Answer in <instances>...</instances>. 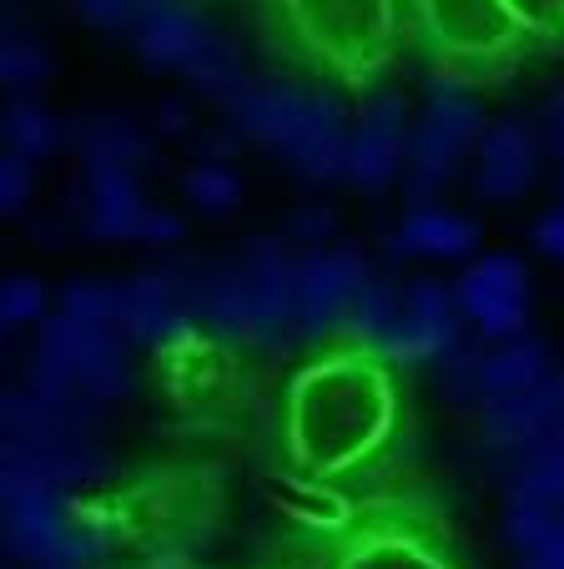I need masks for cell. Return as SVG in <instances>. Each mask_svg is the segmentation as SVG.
<instances>
[{
  "mask_svg": "<svg viewBox=\"0 0 564 569\" xmlns=\"http://www.w3.org/2000/svg\"><path fill=\"white\" fill-rule=\"evenodd\" d=\"M363 278H368V262H363L358 248H333L303 258V338L308 343L338 338Z\"/></svg>",
  "mask_w": 564,
  "mask_h": 569,
  "instance_id": "8fae6325",
  "label": "cell"
},
{
  "mask_svg": "<svg viewBox=\"0 0 564 569\" xmlns=\"http://www.w3.org/2000/svg\"><path fill=\"white\" fill-rule=\"evenodd\" d=\"M46 76H51V56H46L41 46H36L31 36H26L21 26L11 21V31H6V46H0V81H6L11 91H21V97H31Z\"/></svg>",
  "mask_w": 564,
  "mask_h": 569,
  "instance_id": "484cf974",
  "label": "cell"
},
{
  "mask_svg": "<svg viewBox=\"0 0 564 569\" xmlns=\"http://www.w3.org/2000/svg\"><path fill=\"white\" fill-rule=\"evenodd\" d=\"M6 469L46 479L56 489L66 483H91L107 473V453H101L97 433H6Z\"/></svg>",
  "mask_w": 564,
  "mask_h": 569,
  "instance_id": "7c38bea8",
  "label": "cell"
},
{
  "mask_svg": "<svg viewBox=\"0 0 564 569\" xmlns=\"http://www.w3.org/2000/svg\"><path fill=\"white\" fill-rule=\"evenodd\" d=\"M157 117H161V131H171V137H181V131H187V111H181L177 101H167Z\"/></svg>",
  "mask_w": 564,
  "mask_h": 569,
  "instance_id": "d590c367",
  "label": "cell"
},
{
  "mask_svg": "<svg viewBox=\"0 0 564 569\" xmlns=\"http://www.w3.org/2000/svg\"><path fill=\"white\" fill-rule=\"evenodd\" d=\"M348 131L353 121L343 117V101L328 87H308L303 111L293 121L288 141L277 147V157L288 161L303 182H338L348 167Z\"/></svg>",
  "mask_w": 564,
  "mask_h": 569,
  "instance_id": "30bf717a",
  "label": "cell"
},
{
  "mask_svg": "<svg viewBox=\"0 0 564 569\" xmlns=\"http://www.w3.org/2000/svg\"><path fill=\"white\" fill-rule=\"evenodd\" d=\"M514 11L534 31V41H564V0H514Z\"/></svg>",
  "mask_w": 564,
  "mask_h": 569,
  "instance_id": "f546056e",
  "label": "cell"
},
{
  "mask_svg": "<svg viewBox=\"0 0 564 569\" xmlns=\"http://www.w3.org/2000/svg\"><path fill=\"white\" fill-rule=\"evenodd\" d=\"M484 131L489 127H484L479 101L468 97L464 87H444V81H434V91H428L414 131H408L404 177H408L414 202H428L438 187L454 182L458 167L468 161V151H479Z\"/></svg>",
  "mask_w": 564,
  "mask_h": 569,
  "instance_id": "5b68a950",
  "label": "cell"
},
{
  "mask_svg": "<svg viewBox=\"0 0 564 569\" xmlns=\"http://www.w3.org/2000/svg\"><path fill=\"white\" fill-rule=\"evenodd\" d=\"M177 237H181V222H177V217H171V212H157V207H147L137 242H177Z\"/></svg>",
  "mask_w": 564,
  "mask_h": 569,
  "instance_id": "836d02e7",
  "label": "cell"
},
{
  "mask_svg": "<svg viewBox=\"0 0 564 569\" xmlns=\"http://www.w3.org/2000/svg\"><path fill=\"white\" fill-rule=\"evenodd\" d=\"M534 248L550 262H564V207H554V212H544L534 222Z\"/></svg>",
  "mask_w": 564,
  "mask_h": 569,
  "instance_id": "1f68e13d",
  "label": "cell"
},
{
  "mask_svg": "<svg viewBox=\"0 0 564 569\" xmlns=\"http://www.w3.org/2000/svg\"><path fill=\"white\" fill-rule=\"evenodd\" d=\"M540 157L544 147L530 121H499L474 151V192L489 202H514L540 182Z\"/></svg>",
  "mask_w": 564,
  "mask_h": 569,
  "instance_id": "4fadbf2b",
  "label": "cell"
},
{
  "mask_svg": "<svg viewBox=\"0 0 564 569\" xmlns=\"http://www.w3.org/2000/svg\"><path fill=\"white\" fill-rule=\"evenodd\" d=\"M544 131H550V147H554V157H560V187H564V101H554L550 107Z\"/></svg>",
  "mask_w": 564,
  "mask_h": 569,
  "instance_id": "e575fe53",
  "label": "cell"
},
{
  "mask_svg": "<svg viewBox=\"0 0 564 569\" xmlns=\"http://www.w3.org/2000/svg\"><path fill=\"white\" fill-rule=\"evenodd\" d=\"M0 318H6V328H26V322H41L46 318V288L36 278H6V288H0Z\"/></svg>",
  "mask_w": 564,
  "mask_h": 569,
  "instance_id": "83f0119b",
  "label": "cell"
},
{
  "mask_svg": "<svg viewBox=\"0 0 564 569\" xmlns=\"http://www.w3.org/2000/svg\"><path fill=\"white\" fill-rule=\"evenodd\" d=\"M408 107L398 91H378L368 107L358 111L348 131V167L343 182H353L358 192H384L408 161Z\"/></svg>",
  "mask_w": 564,
  "mask_h": 569,
  "instance_id": "9c48e42d",
  "label": "cell"
},
{
  "mask_svg": "<svg viewBox=\"0 0 564 569\" xmlns=\"http://www.w3.org/2000/svg\"><path fill=\"white\" fill-rule=\"evenodd\" d=\"M26 197H31V157L6 151V161H0V207H6V212H21Z\"/></svg>",
  "mask_w": 564,
  "mask_h": 569,
  "instance_id": "4dcf8cb0",
  "label": "cell"
},
{
  "mask_svg": "<svg viewBox=\"0 0 564 569\" xmlns=\"http://www.w3.org/2000/svg\"><path fill=\"white\" fill-rule=\"evenodd\" d=\"M117 308H121V282H97V278H76L61 292V312L81 322H107L117 328Z\"/></svg>",
  "mask_w": 564,
  "mask_h": 569,
  "instance_id": "4316f807",
  "label": "cell"
},
{
  "mask_svg": "<svg viewBox=\"0 0 564 569\" xmlns=\"http://www.w3.org/2000/svg\"><path fill=\"white\" fill-rule=\"evenodd\" d=\"M479 419L494 449H504L514 463H524L530 453L564 439V373H550L530 388H514V393L484 398Z\"/></svg>",
  "mask_w": 564,
  "mask_h": 569,
  "instance_id": "52a82bcc",
  "label": "cell"
},
{
  "mask_svg": "<svg viewBox=\"0 0 564 569\" xmlns=\"http://www.w3.org/2000/svg\"><path fill=\"white\" fill-rule=\"evenodd\" d=\"M328 232H333V212H328V207H313V212L293 217V237H298V242H328Z\"/></svg>",
  "mask_w": 564,
  "mask_h": 569,
  "instance_id": "d6a6232c",
  "label": "cell"
},
{
  "mask_svg": "<svg viewBox=\"0 0 564 569\" xmlns=\"http://www.w3.org/2000/svg\"><path fill=\"white\" fill-rule=\"evenodd\" d=\"M31 388L51 398L86 393L97 403H111L131 388L127 338L107 322H81L71 312L46 318L31 353Z\"/></svg>",
  "mask_w": 564,
  "mask_h": 569,
  "instance_id": "277c9868",
  "label": "cell"
},
{
  "mask_svg": "<svg viewBox=\"0 0 564 569\" xmlns=\"http://www.w3.org/2000/svg\"><path fill=\"white\" fill-rule=\"evenodd\" d=\"M71 141L81 151V161H117V167H131L141 172L151 161V141L141 127H131L127 117H91V121H76Z\"/></svg>",
  "mask_w": 564,
  "mask_h": 569,
  "instance_id": "44dd1931",
  "label": "cell"
},
{
  "mask_svg": "<svg viewBox=\"0 0 564 569\" xmlns=\"http://www.w3.org/2000/svg\"><path fill=\"white\" fill-rule=\"evenodd\" d=\"M247 268V343L283 348L303 333V258H293L288 242L257 237L243 252Z\"/></svg>",
  "mask_w": 564,
  "mask_h": 569,
  "instance_id": "8992f818",
  "label": "cell"
},
{
  "mask_svg": "<svg viewBox=\"0 0 564 569\" xmlns=\"http://www.w3.org/2000/svg\"><path fill=\"white\" fill-rule=\"evenodd\" d=\"M192 322L207 338L247 343V268H243V258L212 262V268H192Z\"/></svg>",
  "mask_w": 564,
  "mask_h": 569,
  "instance_id": "2e32d148",
  "label": "cell"
},
{
  "mask_svg": "<svg viewBox=\"0 0 564 569\" xmlns=\"http://www.w3.org/2000/svg\"><path fill=\"white\" fill-rule=\"evenodd\" d=\"M187 81H192L197 97L217 101V107H227V101L237 97V91L247 87V66H243V51H237L232 41H227L222 31L207 36V46L192 56V66H187Z\"/></svg>",
  "mask_w": 564,
  "mask_h": 569,
  "instance_id": "7402d4cb",
  "label": "cell"
},
{
  "mask_svg": "<svg viewBox=\"0 0 564 569\" xmlns=\"http://www.w3.org/2000/svg\"><path fill=\"white\" fill-rule=\"evenodd\" d=\"M408 46L444 87H484L540 41L514 0H408Z\"/></svg>",
  "mask_w": 564,
  "mask_h": 569,
  "instance_id": "3957f363",
  "label": "cell"
},
{
  "mask_svg": "<svg viewBox=\"0 0 564 569\" xmlns=\"http://www.w3.org/2000/svg\"><path fill=\"white\" fill-rule=\"evenodd\" d=\"M394 358L378 348L333 343L293 373L283 398V443L303 479L348 483L394 449L404 429Z\"/></svg>",
  "mask_w": 564,
  "mask_h": 569,
  "instance_id": "6da1fadb",
  "label": "cell"
},
{
  "mask_svg": "<svg viewBox=\"0 0 564 569\" xmlns=\"http://www.w3.org/2000/svg\"><path fill=\"white\" fill-rule=\"evenodd\" d=\"M76 16L97 31H137L141 6H131V0H76Z\"/></svg>",
  "mask_w": 564,
  "mask_h": 569,
  "instance_id": "f1b7e54d",
  "label": "cell"
},
{
  "mask_svg": "<svg viewBox=\"0 0 564 569\" xmlns=\"http://www.w3.org/2000/svg\"><path fill=\"white\" fill-rule=\"evenodd\" d=\"M554 363H550V348H544V338H504L499 348H489L479 363V393L494 398V393H514V388H530L540 383V378H550ZM479 398V403H484Z\"/></svg>",
  "mask_w": 564,
  "mask_h": 569,
  "instance_id": "ffe728a7",
  "label": "cell"
},
{
  "mask_svg": "<svg viewBox=\"0 0 564 569\" xmlns=\"http://www.w3.org/2000/svg\"><path fill=\"white\" fill-rule=\"evenodd\" d=\"M207 36H212V26L197 16V6H187V0H161V6H151L137 21L131 46H137V56L151 71H187L192 56L207 46Z\"/></svg>",
  "mask_w": 564,
  "mask_h": 569,
  "instance_id": "5bb4252c",
  "label": "cell"
},
{
  "mask_svg": "<svg viewBox=\"0 0 564 569\" xmlns=\"http://www.w3.org/2000/svg\"><path fill=\"white\" fill-rule=\"evenodd\" d=\"M454 288H458V302H464V318L474 333L494 338V343L524 333V318H530V272H524L520 258L489 252V258L468 262V272Z\"/></svg>",
  "mask_w": 564,
  "mask_h": 569,
  "instance_id": "ba28073f",
  "label": "cell"
},
{
  "mask_svg": "<svg viewBox=\"0 0 564 569\" xmlns=\"http://www.w3.org/2000/svg\"><path fill=\"white\" fill-rule=\"evenodd\" d=\"M509 505L554 509V515H564V439L550 443V449H540V453H530L524 463H514Z\"/></svg>",
  "mask_w": 564,
  "mask_h": 569,
  "instance_id": "603a6c76",
  "label": "cell"
},
{
  "mask_svg": "<svg viewBox=\"0 0 564 569\" xmlns=\"http://www.w3.org/2000/svg\"><path fill=\"white\" fill-rule=\"evenodd\" d=\"M131 6H141V16H147L151 6H161V0H131Z\"/></svg>",
  "mask_w": 564,
  "mask_h": 569,
  "instance_id": "8d00e7d4",
  "label": "cell"
},
{
  "mask_svg": "<svg viewBox=\"0 0 564 569\" xmlns=\"http://www.w3.org/2000/svg\"><path fill=\"white\" fill-rule=\"evenodd\" d=\"M181 192H187V202L207 217H227L237 202H243V182H237V172L227 161H197L192 172L181 177Z\"/></svg>",
  "mask_w": 564,
  "mask_h": 569,
  "instance_id": "d4e9b609",
  "label": "cell"
},
{
  "mask_svg": "<svg viewBox=\"0 0 564 569\" xmlns=\"http://www.w3.org/2000/svg\"><path fill=\"white\" fill-rule=\"evenodd\" d=\"M147 202H141V187L131 167L117 161H86V232L91 237H137Z\"/></svg>",
  "mask_w": 564,
  "mask_h": 569,
  "instance_id": "9a60e30c",
  "label": "cell"
},
{
  "mask_svg": "<svg viewBox=\"0 0 564 569\" xmlns=\"http://www.w3.org/2000/svg\"><path fill=\"white\" fill-rule=\"evenodd\" d=\"M31 569H86V565H31Z\"/></svg>",
  "mask_w": 564,
  "mask_h": 569,
  "instance_id": "74e56055",
  "label": "cell"
},
{
  "mask_svg": "<svg viewBox=\"0 0 564 569\" xmlns=\"http://www.w3.org/2000/svg\"><path fill=\"white\" fill-rule=\"evenodd\" d=\"M474 242H479V227L468 222L464 212H448V207H434V202L408 207V217L394 232V252H404V258H434V262L468 258Z\"/></svg>",
  "mask_w": 564,
  "mask_h": 569,
  "instance_id": "d6986e66",
  "label": "cell"
},
{
  "mask_svg": "<svg viewBox=\"0 0 564 569\" xmlns=\"http://www.w3.org/2000/svg\"><path fill=\"white\" fill-rule=\"evenodd\" d=\"M333 569H454V559L408 525H373L338 555Z\"/></svg>",
  "mask_w": 564,
  "mask_h": 569,
  "instance_id": "ac0fdd59",
  "label": "cell"
},
{
  "mask_svg": "<svg viewBox=\"0 0 564 569\" xmlns=\"http://www.w3.org/2000/svg\"><path fill=\"white\" fill-rule=\"evenodd\" d=\"M404 312H408L414 338H418V363H434V358L454 353L458 343H468L464 302H458V288H448V282H438V278L408 282Z\"/></svg>",
  "mask_w": 564,
  "mask_h": 569,
  "instance_id": "e0dca14e",
  "label": "cell"
},
{
  "mask_svg": "<svg viewBox=\"0 0 564 569\" xmlns=\"http://www.w3.org/2000/svg\"><path fill=\"white\" fill-rule=\"evenodd\" d=\"M66 137H71V127H61V121H56L46 107H36V101H16V107L6 111V147L31 157V161L51 157Z\"/></svg>",
  "mask_w": 564,
  "mask_h": 569,
  "instance_id": "cb8c5ba5",
  "label": "cell"
},
{
  "mask_svg": "<svg viewBox=\"0 0 564 569\" xmlns=\"http://www.w3.org/2000/svg\"><path fill=\"white\" fill-rule=\"evenodd\" d=\"M267 51L313 81L373 87L408 46V0H253Z\"/></svg>",
  "mask_w": 564,
  "mask_h": 569,
  "instance_id": "7a4b0ae2",
  "label": "cell"
}]
</instances>
